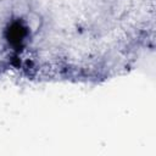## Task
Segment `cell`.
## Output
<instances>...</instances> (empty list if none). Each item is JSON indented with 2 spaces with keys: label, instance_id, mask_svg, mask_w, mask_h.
I'll list each match as a JSON object with an SVG mask.
<instances>
[{
  "label": "cell",
  "instance_id": "cell-1",
  "mask_svg": "<svg viewBox=\"0 0 156 156\" xmlns=\"http://www.w3.org/2000/svg\"><path fill=\"white\" fill-rule=\"evenodd\" d=\"M27 35H28V28L21 21L12 22L7 28V40L15 48L22 46Z\"/></svg>",
  "mask_w": 156,
  "mask_h": 156
}]
</instances>
